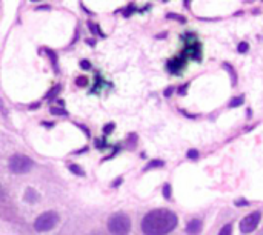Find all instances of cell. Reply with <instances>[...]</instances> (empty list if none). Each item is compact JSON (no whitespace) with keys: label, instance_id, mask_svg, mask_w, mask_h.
Listing matches in <instances>:
<instances>
[{"label":"cell","instance_id":"obj_1","mask_svg":"<svg viewBox=\"0 0 263 235\" xmlns=\"http://www.w3.org/2000/svg\"><path fill=\"white\" fill-rule=\"evenodd\" d=\"M177 216L168 209H154L142 220V232L145 235H166L177 226Z\"/></svg>","mask_w":263,"mask_h":235},{"label":"cell","instance_id":"obj_2","mask_svg":"<svg viewBox=\"0 0 263 235\" xmlns=\"http://www.w3.org/2000/svg\"><path fill=\"white\" fill-rule=\"evenodd\" d=\"M108 229L112 235H128L131 231V220L123 212L114 214L108 220Z\"/></svg>","mask_w":263,"mask_h":235},{"label":"cell","instance_id":"obj_3","mask_svg":"<svg viewBox=\"0 0 263 235\" xmlns=\"http://www.w3.org/2000/svg\"><path fill=\"white\" fill-rule=\"evenodd\" d=\"M57 223H59V216L55 212H45L40 217H37V220L34 222V228L39 232H46L55 228Z\"/></svg>","mask_w":263,"mask_h":235},{"label":"cell","instance_id":"obj_4","mask_svg":"<svg viewBox=\"0 0 263 235\" xmlns=\"http://www.w3.org/2000/svg\"><path fill=\"white\" fill-rule=\"evenodd\" d=\"M31 168H32V162H31L26 155L15 154V155H12L11 160H9V169H11L14 174H25V172H28Z\"/></svg>","mask_w":263,"mask_h":235},{"label":"cell","instance_id":"obj_5","mask_svg":"<svg viewBox=\"0 0 263 235\" xmlns=\"http://www.w3.org/2000/svg\"><path fill=\"white\" fill-rule=\"evenodd\" d=\"M260 219H262V214H260L259 211H256V212L247 216V217L240 222V226H239V228H240V232H242V234H251L253 231H256L257 226H259V223H260Z\"/></svg>","mask_w":263,"mask_h":235},{"label":"cell","instance_id":"obj_6","mask_svg":"<svg viewBox=\"0 0 263 235\" xmlns=\"http://www.w3.org/2000/svg\"><path fill=\"white\" fill-rule=\"evenodd\" d=\"M200 231H202V222L199 219H194L186 225V232L190 235H199Z\"/></svg>","mask_w":263,"mask_h":235},{"label":"cell","instance_id":"obj_7","mask_svg":"<svg viewBox=\"0 0 263 235\" xmlns=\"http://www.w3.org/2000/svg\"><path fill=\"white\" fill-rule=\"evenodd\" d=\"M231 232H233V226H231V225H225V226L220 229L219 235H231Z\"/></svg>","mask_w":263,"mask_h":235},{"label":"cell","instance_id":"obj_8","mask_svg":"<svg viewBox=\"0 0 263 235\" xmlns=\"http://www.w3.org/2000/svg\"><path fill=\"white\" fill-rule=\"evenodd\" d=\"M242 102H243V99H242V97H240V99H234V100L231 102V108H236V106H239Z\"/></svg>","mask_w":263,"mask_h":235},{"label":"cell","instance_id":"obj_9","mask_svg":"<svg viewBox=\"0 0 263 235\" xmlns=\"http://www.w3.org/2000/svg\"><path fill=\"white\" fill-rule=\"evenodd\" d=\"M188 157H190V159H194V160H196V159L199 157V152H197L196 149H193V151H190V152H188Z\"/></svg>","mask_w":263,"mask_h":235},{"label":"cell","instance_id":"obj_10","mask_svg":"<svg viewBox=\"0 0 263 235\" xmlns=\"http://www.w3.org/2000/svg\"><path fill=\"white\" fill-rule=\"evenodd\" d=\"M163 195H165L166 199H170V197H171V188H170L168 185H166V186H165V189H163Z\"/></svg>","mask_w":263,"mask_h":235},{"label":"cell","instance_id":"obj_11","mask_svg":"<svg viewBox=\"0 0 263 235\" xmlns=\"http://www.w3.org/2000/svg\"><path fill=\"white\" fill-rule=\"evenodd\" d=\"M239 51H240V52H247V51H248V43L243 42L242 45H239Z\"/></svg>","mask_w":263,"mask_h":235},{"label":"cell","instance_id":"obj_12","mask_svg":"<svg viewBox=\"0 0 263 235\" xmlns=\"http://www.w3.org/2000/svg\"><path fill=\"white\" fill-rule=\"evenodd\" d=\"M236 205H237V206H247L248 203H247L245 200H237V202H236Z\"/></svg>","mask_w":263,"mask_h":235}]
</instances>
